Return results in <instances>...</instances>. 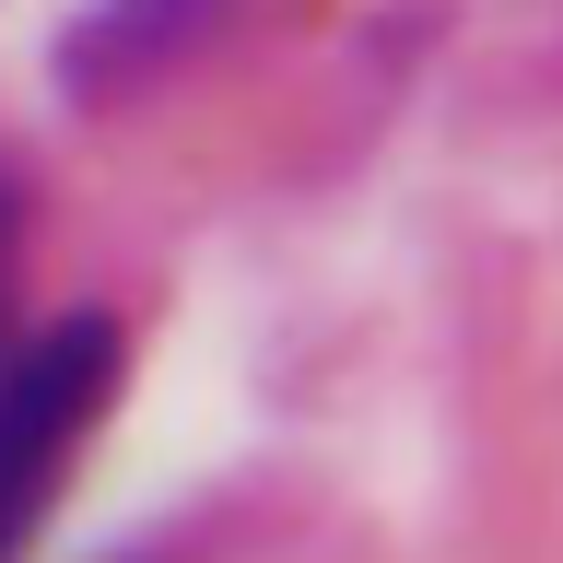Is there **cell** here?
<instances>
[{"mask_svg":"<svg viewBox=\"0 0 563 563\" xmlns=\"http://www.w3.org/2000/svg\"><path fill=\"white\" fill-rule=\"evenodd\" d=\"M118 376H130V329L106 306H59L0 352V552H24L47 528L82 434L118 411Z\"/></svg>","mask_w":563,"mask_h":563,"instance_id":"1","label":"cell"},{"mask_svg":"<svg viewBox=\"0 0 563 563\" xmlns=\"http://www.w3.org/2000/svg\"><path fill=\"white\" fill-rule=\"evenodd\" d=\"M235 12L246 0H82V12L59 24V95L82 106V118L141 106L153 82H176V70L200 59Z\"/></svg>","mask_w":563,"mask_h":563,"instance_id":"2","label":"cell"},{"mask_svg":"<svg viewBox=\"0 0 563 563\" xmlns=\"http://www.w3.org/2000/svg\"><path fill=\"white\" fill-rule=\"evenodd\" d=\"M0 306H12V188H0Z\"/></svg>","mask_w":563,"mask_h":563,"instance_id":"3","label":"cell"}]
</instances>
